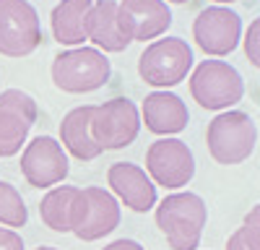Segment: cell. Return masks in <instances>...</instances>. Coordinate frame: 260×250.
Listing matches in <instances>:
<instances>
[{"instance_id": "3957f363", "label": "cell", "mask_w": 260, "mask_h": 250, "mask_svg": "<svg viewBox=\"0 0 260 250\" xmlns=\"http://www.w3.org/2000/svg\"><path fill=\"white\" fill-rule=\"evenodd\" d=\"M192 71V47L182 37L154 39L138 57V76L156 91H167Z\"/></svg>"}, {"instance_id": "7c38bea8", "label": "cell", "mask_w": 260, "mask_h": 250, "mask_svg": "<svg viewBox=\"0 0 260 250\" xmlns=\"http://www.w3.org/2000/svg\"><path fill=\"white\" fill-rule=\"evenodd\" d=\"M71 172L68 154L52 136H37L24 146L21 175L31 188H55Z\"/></svg>"}, {"instance_id": "4fadbf2b", "label": "cell", "mask_w": 260, "mask_h": 250, "mask_svg": "<svg viewBox=\"0 0 260 250\" xmlns=\"http://www.w3.org/2000/svg\"><path fill=\"white\" fill-rule=\"evenodd\" d=\"M117 21L130 42H146L167 34L172 26V11L164 0H120Z\"/></svg>"}, {"instance_id": "ffe728a7", "label": "cell", "mask_w": 260, "mask_h": 250, "mask_svg": "<svg viewBox=\"0 0 260 250\" xmlns=\"http://www.w3.org/2000/svg\"><path fill=\"white\" fill-rule=\"evenodd\" d=\"M29 222V208L21 193L6 180H0V224L8 229H21Z\"/></svg>"}, {"instance_id": "603a6c76", "label": "cell", "mask_w": 260, "mask_h": 250, "mask_svg": "<svg viewBox=\"0 0 260 250\" xmlns=\"http://www.w3.org/2000/svg\"><path fill=\"white\" fill-rule=\"evenodd\" d=\"M0 250H24V240L16 229L0 227Z\"/></svg>"}, {"instance_id": "9c48e42d", "label": "cell", "mask_w": 260, "mask_h": 250, "mask_svg": "<svg viewBox=\"0 0 260 250\" xmlns=\"http://www.w3.org/2000/svg\"><path fill=\"white\" fill-rule=\"evenodd\" d=\"M146 175L164 191H180L195 177V157L180 138H159L146 149Z\"/></svg>"}, {"instance_id": "277c9868", "label": "cell", "mask_w": 260, "mask_h": 250, "mask_svg": "<svg viewBox=\"0 0 260 250\" xmlns=\"http://www.w3.org/2000/svg\"><path fill=\"white\" fill-rule=\"evenodd\" d=\"M52 83L65 94H89L102 89L112 76L107 55L94 47H71L52 60Z\"/></svg>"}, {"instance_id": "5bb4252c", "label": "cell", "mask_w": 260, "mask_h": 250, "mask_svg": "<svg viewBox=\"0 0 260 250\" xmlns=\"http://www.w3.org/2000/svg\"><path fill=\"white\" fill-rule=\"evenodd\" d=\"M107 185L112 188V196L122 201L130 211L146 214L156 206V185L151 182L143 167L133 162H115L107 170Z\"/></svg>"}, {"instance_id": "6da1fadb", "label": "cell", "mask_w": 260, "mask_h": 250, "mask_svg": "<svg viewBox=\"0 0 260 250\" xmlns=\"http://www.w3.org/2000/svg\"><path fill=\"white\" fill-rule=\"evenodd\" d=\"M154 216L172 250H195L201 245L203 227L208 222V208L198 193L180 191L159 201Z\"/></svg>"}, {"instance_id": "cb8c5ba5", "label": "cell", "mask_w": 260, "mask_h": 250, "mask_svg": "<svg viewBox=\"0 0 260 250\" xmlns=\"http://www.w3.org/2000/svg\"><path fill=\"white\" fill-rule=\"evenodd\" d=\"M102 250H146V247L141 242H136V240H130V237H120V240L110 242V245L102 247Z\"/></svg>"}, {"instance_id": "d4e9b609", "label": "cell", "mask_w": 260, "mask_h": 250, "mask_svg": "<svg viewBox=\"0 0 260 250\" xmlns=\"http://www.w3.org/2000/svg\"><path fill=\"white\" fill-rule=\"evenodd\" d=\"M164 3H175V6H182V3H190V0H164Z\"/></svg>"}, {"instance_id": "d6986e66", "label": "cell", "mask_w": 260, "mask_h": 250, "mask_svg": "<svg viewBox=\"0 0 260 250\" xmlns=\"http://www.w3.org/2000/svg\"><path fill=\"white\" fill-rule=\"evenodd\" d=\"M78 196V188L73 185H55L50 188V193L39 201V216L50 227L52 232H71V211H73V201Z\"/></svg>"}, {"instance_id": "484cf974", "label": "cell", "mask_w": 260, "mask_h": 250, "mask_svg": "<svg viewBox=\"0 0 260 250\" xmlns=\"http://www.w3.org/2000/svg\"><path fill=\"white\" fill-rule=\"evenodd\" d=\"M213 3H219V6H229V3H237V0H213Z\"/></svg>"}, {"instance_id": "e0dca14e", "label": "cell", "mask_w": 260, "mask_h": 250, "mask_svg": "<svg viewBox=\"0 0 260 250\" xmlns=\"http://www.w3.org/2000/svg\"><path fill=\"white\" fill-rule=\"evenodd\" d=\"M91 112L94 104H81L60 122V146L65 149V154H71L78 162H91L102 154L91 136Z\"/></svg>"}, {"instance_id": "9a60e30c", "label": "cell", "mask_w": 260, "mask_h": 250, "mask_svg": "<svg viewBox=\"0 0 260 250\" xmlns=\"http://www.w3.org/2000/svg\"><path fill=\"white\" fill-rule=\"evenodd\" d=\"M141 120L146 125V131L172 138L175 133H182L190 122L187 104L172 91H151L146 94L141 104Z\"/></svg>"}, {"instance_id": "30bf717a", "label": "cell", "mask_w": 260, "mask_h": 250, "mask_svg": "<svg viewBox=\"0 0 260 250\" xmlns=\"http://www.w3.org/2000/svg\"><path fill=\"white\" fill-rule=\"evenodd\" d=\"M242 37V18L226 6H208L192 21V39L206 55L224 57L237 50Z\"/></svg>"}, {"instance_id": "2e32d148", "label": "cell", "mask_w": 260, "mask_h": 250, "mask_svg": "<svg viewBox=\"0 0 260 250\" xmlns=\"http://www.w3.org/2000/svg\"><path fill=\"white\" fill-rule=\"evenodd\" d=\"M86 39L94 42V50L122 52L127 50L130 39L122 34L117 21V0H94L86 13Z\"/></svg>"}, {"instance_id": "ba28073f", "label": "cell", "mask_w": 260, "mask_h": 250, "mask_svg": "<svg viewBox=\"0 0 260 250\" xmlns=\"http://www.w3.org/2000/svg\"><path fill=\"white\" fill-rule=\"evenodd\" d=\"M42 42L39 13L29 0H0V55L26 57Z\"/></svg>"}, {"instance_id": "5b68a950", "label": "cell", "mask_w": 260, "mask_h": 250, "mask_svg": "<svg viewBox=\"0 0 260 250\" xmlns=\"http://www.w3.org/2000/svg\"><path fill=\"white\" fill-rule=\"evenodd\" d=\"M190 97L211 112H226L245 97V81L224 60H203L190 76Z\"/></svg>"}, {"instance_id": "7402d4cb", "label": "cell", "mask_w": 260, "mask_h": 250, "mask_svg": "<svg viewBox=\"0 0 260 250\" xmlns=\"http://www.w3.org/2000/svg\"><path fill=\"white\" fill-rule=\"evenodd\" d=\"M242 42H245V55L250 60V66L260 68V21H252Z\"/></svg>"}, {"instance_id": "8fae6325", "label": "cell", "mask_w": 260, "mask_h": 250, "mask_svg": "<svg viewBox=\"0 0 260 250\" xmlns=\"http://www.w3.org/2000/svg\"><path fill=\"white\" fill-rule=\"evenodd\" d=\"M37 102L21 89L0 91V157H16L26 146V138L37 122Z\"/></svg>"}, {"instance_id": "8992f818", "label": "cell", "mask_w": 260, "mask_h": 250, "mask_svg": "<svg viewBox=\"0 0 260 250\" xmlns=\"http://www.w3.org/2000/svg\"><path fill=\"white\" fill-rule=\"evenodd\" d=\"M120 224V201L104 188H78L71 211V235L83 242H96L112 235Z\"/></svg>"}, {"instance_id": "ac0fdd59", "label": "cell", "mask_w": 260, "mask_h": 250, "mask_svg": "<svg viewBox=\"0 0 260 250\" xmlns=\"http://www.w3.org/2000/svg\"><path fill=\"white\" fill-rule=\"evenodd\" d=\"M94 0H60L50 13L55 42L65 47H81L86 42V13Z\"/></svg>"}, {"instance_id": "44dd1931", "label": "cell", "mask_w": 260, "mask_h": 250, "mask_svg": "<svg viewBox=\"0 0 260 250\" xmlns=\"http://www.w3.org/2000/svg\"><path fill=\"white\" fill-rule=\"evenodd\" d=\"M226 250H260V208L252 206L245 222L226 240Z\"/></svg>"}, {"instance_id": "7a4b0ae2", "label": "cell", "mask_w": 260, "mask_h": 250, "mask_svg": "<svg viewBox=\"0 0 260 250\" xmlns=\"http://www.w3.org/2000/svg\"><path fill=\"white\" fill-rule=\"evenodd\" d=\"M206 146L213 162L224 167L242 164L255 154L257 146V125L242 110L219 112L206 128Z\"/></svg>"}, {"instance_id": "4316f807", "label": "cell", "mask_w": 260, "mask_h": 250, "mask_svg": "<svg viewBox=\"0 0 260 250\" xmlns=\"http://www.w3.org/2000/svg\"><path fill=\"white\" fill-rule=\"evenodd\" d=\"M34 250H57V247H47V245H39V247H34Z\"/></svg>"}, {"instance_id": "52a82bcc", "label": "cell", "mask_w": 260, "mask_h": 250, "mask_svg": "<svg viewBox=\"0 0 260 250\" xmlns=\"http://www.w3.org/2000/svg\"><path fill=\"white\" fill-rule=\"evenodd\" d=\"M141 115L127 97H115L104 104H94L91 112V136L104 151H120L138 138Z\"/></svg>"}]
</instances>
